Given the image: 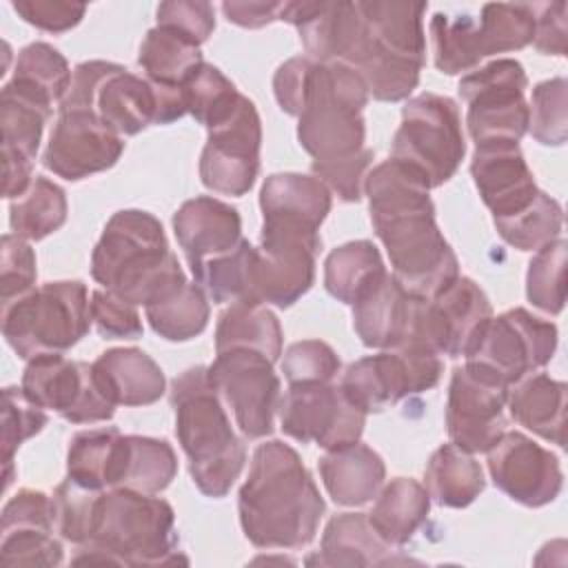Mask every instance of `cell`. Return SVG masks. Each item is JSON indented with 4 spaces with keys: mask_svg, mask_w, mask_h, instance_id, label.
Returning a JSON list of instances; mask_svg holds the SVG:
<instances>
[{
    "mask_svg": "<svg viewBox=\"0 0 568 568\" xmlns=\"http://www.w3.org/2000/svg\"><path fill=\"white\" fill-rule=\"evenodd\" d=\"M528 131L546 146H561L568 138V82L552 78L532 89L528 104Z\"/></svg>",
    "mask_w": 568,
    "mask_h": 568,
    "instance_id": "cell-48",
    "label": "cell"
},
{
    "mask_svg": "<svg viewBox=\"0 0 568 568\" xmlns=\"http://www.w3.org/2000/svg\"><path fill=\"white\" fill-rule=\"evenodd\" d=\"M91 111L118 135H135L149 124H169L186 113L182 89L158 84L113 64L100 80Z\"/></svg>",
    "mask_w": 568,
    "mask_h": 568,
    "instance_id": "cell-19",
    "label": "cell"
},
{
    "mask_svg": "<svg viewBox=\"0 0 568 568\" xmlns=\"http://www.w3.org/2000/svg\"><path fill=\"white\" fill-rule=\"evenodd\" d=\"M73 564H186V557L178 550L175 513L171 504L162 497L129 488L100 493L89 539L78 548Z\"/></svg>",
    "mask_w": 568,
    "mask_h": 568,
    "instance_id": "cell-4",
    "label": "cell"
},
{
    "mask_svg": "<svg viewBox=\"0 0 568 568\" xmlns=\"http://www.w3.org/2000/svg\"><path fill=\"white\" fill-rule=\"evenodd\" d=\"M11 7L24 22L51 33L73 29L87 11L84 4L67 0H13Z\"/></svg>",
    "mask_w": 568,
    "mask_h": 568,
    "instance_id": "cell-56",
    "label": "cell"
},
{
    "mask_svg": "<svg viewBox=\"0 0 568 568\" xmlns=\"http://www.w3.org/2000/svg\"><path fill=\"white\" fill-rule=\"evenodd\" d=\"M175 435L189 459L191 477L206 497H224L240 477L246 448L231 428L206 366L186 368L171 384Z\"/></svg>",
    "mask_w": 568,
    "mask_h": 568,
    "instance_id": "cell-5",
    "label": "cell"
},
{
    "mask_svg": "<svg viewBox=\"0 0 568 568\" xmlns=\"http://www.w3.org/2000/svg\"><path fill=\"white\" fill-rule=\"evenodd\" d=\"M282 430L302 442H315L326 450H337L359 442L366 424V413L359 410L339 386L291 384L277 406Z\"/></svg>",
    "mask_w": 568,
    "mask_h": 568,
    "instance_id": "cell-16",
    "label": "cell"
},
{
    "mask_svg": "<svg viewBox=\"0 0 568 568\" xmlns=\"http://www.w3.org/2000/svg\"><path fill=\"white\" fill-rule=\"evenodd\" d=\"M173 231L191 273L229 255L244 240L240 213L231 204L209 195L186 200L173 215Z\"/></svg>",
    "mask_w": 568,
    "mask_h": 568,
    "instance_id": "cell-24",
    "label": "cell"
},
{
    "mask_svg": "<svg viewBox=\"0 0 568 568\" xmlns=\"http://www.w3.org/2000/svg\"><path fill=\"white\" fill-rule=\"evenodd\" d=\"M428 510V490L410 477H397L382 488L368 521L388 546H402L426 521Z\"/></svg>",
    "mask_w": 568,
    "mask_h": 568,
    "instance_id": "cell-34",
    "label": "cell"
},
{
    "mask_svg": "<svg viewBox=\"0 0 568 568\" xmlns=\"http://www.w3.org/2000/svg\"><path fill=\"white\" fill-rule=\"evenodd\" d=\"M202 62L197 44L164 27L151 29L138 53V64L144 69L146 78L166 87H182Z\"/></svg>",
    "mask_w": 568,
    "mask_h": 568,
    "instance_id": "cell-39",
    "label": "cell"
},
{
    "mask_svg": "<svg viewBox=\"0 0 568 568\" xmlns=\"http://www.w3.org/2000/svg\"><path fill=\"white\" fill-rule=\"evenodd\" d=\"M260 144L262 122L257 109L242 95L231 115L209 129L200 158L202 184L235 197L248 193L260 171Z\"/></svg>",
    "mask_w": 568,
    "mask_h": 568,
    "instance_id": "cell-18",
    "label": "cell"
},
{
    "mask_svg": "<svg viewBox=\"0 0 568 568\" xmlns=\"http://www.w3.org/2000/svg\"><path fill=\"white\" fill-rule=\"evenodd\" d=\"M91 366L95 384L115 406H146L164 395L162 368L140 348H111Z\"/></svg>",
    "mask_w": 568,
    "mask_h": 568,
    "instance_id": "cell-27",
    "label": "cell"
},
{
    "mask_svg": "<svg viewBox=\"0 0 568 568\" xmlns=\"http://www.w3.org/2000/svg\"><path fill=\"white\" fill-rule=\"evenodd\" d=\"M484 55L524 49L535 36V4L490 2L477 18Z\"/></svg>",
    "mask_w": 568,
    "mask_h": 568,
    "instance_id": "cell-44",
    "label": "cell"
},
{
    "mask_svg": "<svg viewBox=\"0 0 568 568\" xmlns=\"http://www.w3.org/2000/svg\"><path fill=\"white\" fill-rule=\"evenodd\" d=\"M47 424V413L33 404L22 388L7 386L2 390V462H4V488L13 479V453L22 442L40 433Z\"/></svg>",
    "mask_w": 568,
    "mask_h": 568,
    "instance_id": "cell-49",
    "label": "cell"
},
{
    "mask_svg": "<svg viewBox=\"0 0 568 568\" xmlns=\"http://www.w3.org/2000/svg\"><path fill=\"white\" fill-rule=\"evenodd\" d=\"M508 386L464 364L453 371L446 426L455 446L466 453H486L506 430Z\"/></svg>",
    "mask_w": 568,
    "mask_h": 568,
    "instance_id": "cell-20",
    "label": "cell"
},
{
    "mask_svg": "<svg viewBox=\"0 0 568 568\" xmlns=\"http://www.w3.org/2000/svg\"><path fill=\"white\" fill-rule=\"evenodd\" d=\"M417 300L393 273H384L353 304V328L362 344L382 351L399 348L408 339Z\"/></svg>",
    "mask_w": 568,
    "mask_h": 568,
    "instance_id": "cell-26",
    "label": "cell"
},
{
    "mask_svg": "<svg viewBox=\"0 0 568 568\" xmlns=\"http://www.w3.org/2000/svg\"><path fill=\"white\" fill-rule=\"evenodd\" d=\"M566 240H552L537 248L528 264L526 295L544 313L557 315L566 302Z\"/></svg>",
    "mask_w": 568,
    "mask_h": 568,
    "instance_id": "cell-46",
    "label": "cell"
},
{
    "mask_svg": "<svg viewBox=\"0 0 568 568\" xmlns=\"http://www.w3.org/2000/svg\"><path fill=\"white\" fill-rule=\"evenodd\" d=\"M175 473L178 457L166 439L122 435L111 488H129L155 495L173 481Z\"/></svg>",
    "mask_w": 568,
    "mask_h": 568,
    "instance_id": "cell-32",
    "label": "cell"
},
{
    "mask_svg": "<svg viewBox=\"0 0 568 568\" xmlns=\"http://www.w3.org/2000/svg\"><path fill=\"white\" fill-rule=\"evenodd\" d=\"M390 546L373 530L368 515L342 513L335 515L322 535V546L308 564L320 566H388L404 559H395Z\"/></svg>",
    "mask_w": 568,
    "mask_h": 568,
    "instance_id": "cell-31",
    "label": "cell"
},
{
    "mask_svg": "<svg viewBox=\"0 0 568 568\" xmlns=\"http://www.w3.org/2000/svg\"><path fill=\"white\" fill-rule=\"evenodd\" d=\"M124 151L122 135L93 111H60L51 131L44 166L58 178L78 182L111 169Z\"/></svg>",
    "mask_w": 568,
    "mask_h": 568,
    "instance_id": "cell-22",
    "label": "cell"
},
{
    "mask_svg": "<svg viewBox=\"0 0 568 568\" xmlns=\"http://www.w3.org/2000/svg\"><path fill=\"white\" fill-rule=\"evenodd\" d=\"M364 18V42L351 69L364 80L368 95L382 102L406 100L419 82L426 60V2H357Z\"/></svg>",
    "mask_w": 568,
    "mask_h": 568,
    "instance_id": "cell-6",
    "label": "cell"
},
{
    "mask_svg": "<svg viewBox=\"0 0 568 568\" xmlns=\"http://www.w3.org/2000/svg\"><path fill=\"white\" fill-rule=\"evenodd\" d=\"M364 191L395 280L413 297H437L459 277V264L437 229L428 180L390 158L366 173Z\"/></svg>",
    "mask_w": 568,
    "mask_h": 568,
    "instance_id": "cell-1",
    "label": "cell"
},
{
    "mask_svg": "<svg viewBox=\"0 0 568 568\" xmlns=\"http://www.w3.org/2000/svg\"><path fill=\"white\" fill-rule=\"evenodd\" d=\"M566 2L535 4V36L532 44L539 53L564 55L566 53Z\"/></svg>",
    "mask_w": 568,
    "mask_h": 568,
    "instance_id": "cell-58",
    "label": "cell"
},
{
    "mask_svg": "<svg viewBox=\"0 0 568 568\" xmlns=\"http://www.w3.org/2000/svg\"><path fill=\"white\" fill-rule=\"evenodd\" d=\"M564 224V213L557 200L539 191L535 202L510 220L495 222L497 233L504 242L519 251H537L544 244L557 240Z\"/></svg>",
    "mask_w": 568,
    "mask_h": 568,
    "instance_id": "cell-45",
    "label": "cell"
},
{
    "mask_svg": "<svg viewBox=\"0 0 568 568\" xmlns=\"http://www.w3.org/2000/svg\"><path fill=\"white\" fill-rule=\"evenodd\" d=\"M470 175L484 204L493 213V222L519 215L539 195L532 171L517 142L493 140L475 144Z\"/></svg>",
    "mask_w": 568,
    "mask_h": 568,
    "instance_id": "cell-23",
    "label": "cell"
},
{
    "mask_svg": "<svg viewBox=\"0 0 568 568\" xmlns=\"http://www.w3.org/2000/svg\"><path fill=\"white\" fill-rule=\"evenodd\" d=\"M481 466L470 453L455 444L439 446L426 466V490L435 504L446 508H466L484 490Z\"/></svg>",
    "mask_w": 568,
    "mask_h": 568,
    "instance_id": "cell-36",
    "label": "cell"
},
{
    "mask_svg": "<svg viewBox=\"0 0 568 568\" xmlns=\"http://www.w3.org/2000/svg\"><path fill=\"white\" fill-rule=\"evenodd\" d=\"M466 153L457 104L439 93H419L402 109L393 160L422 173L430 189L448 182Z\"/></svg>",
    "mask_w": 568,
    "mask_h": 568,
    "instance_id": "cell-9",
    "label": "cell"
},
{
    "mask_svg": "<svg viewBox=\"0 0 568 568\" xmlns=\"http://www.w3.org/2000/svg\"><path fill=\"white\" fill-rule=\"evenodd\" d=\"M373 162V151L362 149L359 153L342 160H328V162H315L311 164L313 175L324 182V186L333 193H337L344 202H357L362 197L364 180L368 173V166Z\"/></svg>",
    "mask_w": 568,
    "mask_h": 568,
    "instance_id": "cell-53",
    "label": "cell"
},
{
    "mask_svg": "<svg viewBox=\"0 0 568 568\" xmlns=\"http://www.w3.org/2000/svg\"><path fill=\"white\" fill-rule=\"evenodd\" d=\"M557 348V326L526 308H510L490 317L466 364L488 377L513 386L546 366Z\"/></svg>",
    "mask_w": 568,
    "mask_h": 568,
    "instance_id": "cell-12",
    "label": "cell"
},
{
    "mask_svg": "<svg viewBox=\"0 0 568 568\" xmlns=\"http://www.w3.org/2000/svg\"><path fill=\"white\" fill-rule=\"evenodd\" d=\"M120 437L122 433L113 426L73 435L67 450V477L84 488H111Z\"/></svg>",
    "mask_w": 568,
    "mask_h": 568,
    "instance_id": "cell-38",
    "label": "cell"
},
{
    "mask_svg": "<svg viewBox=\"0 0 568 568\" xmlns=\"http://www.w3.org/2000/svg\"><path fill=\"white\" fill-rule=\"evenodd\" d=\"M248 348L275 362L282 355V326L262 304L235 302L217 320L215 353Z\"/></svg>",
    "mask_w": 568,
    "mask_h": 568,
    "instance_id": "cell-35",
    "label": "cell"
},
{
    "mask_svg": "<svg viewBox=\"0 0 568 568\" xmlns=\"http://www.w3.org/2000/svg\"><path fill=\"white\" fill-rule=\"evenodd\" d=\"M444 364L437 353L399 346L362 357L342 375L339 388L359 410L379 413L408 395L433 388L442 377Z\"/></svg>",
    "mask_w": 568,
    "mask_h": 568,
    "instance_id": "cell-13",
    "label": "cell"
},
{
    "mask_svg": "<svg viewBox=\"0 0 568 568\" xmlns=\"http://www.w3.org/2000/svg\"><path fill=\"white\" fill-rule=\"evenodd\" d=\"M20 388L33 404L55 410L71 424L106 422L115 413V404L95 384L93 366L67 359L60 353L29 359Z\"/></svg>",
    "mask_w": 568,
    "mask_h": 568,
    "instance_id": "cell-17",
    "label": "cell"
},
{
    "mask_svg": "<svg viewBox=\"0 0 568 568\" xmlns=\"http://www.w3.org/2000/svg\"><path fill=\"white\" fill-rule=\"evenodd\" d=\"M322 237L317 231L262 222L260 246L251 260V302L293 306L315 280V257Z\"/></svg>",
    "mask_w": 568,
    "mask_h": 568,
    "instance_id": "cell-10",
    "label": "cell"
},
{
    "mask_svg": "<svg viewBox=\"0 0 568 568\" xmlns=\"http://www.w3.org/2000/svg\"><path fill=\"white\" fill-rule=\"evenodd\" d=\"M36 284V255L29 242L16 233L0 242V295L2 306L29 293Z\"/></svg>",
    "mask_w": 568,
    "mask_h": 568,
    "instance_id": "cell-52",
    "label": "cell"
},
{
    "mask_svg": "<svg viewBox=\"0 0 568 568\" xmlns=\"http://www.w3.org/2000/svg\"><path fill=\"white\" fill-rule=\"evenodd\" d=\"M368 89L359 73L342 62H315L306 84L297 140L315 162L359 153L366 138L364 106Z\"/></svg>",
    "mask_w": 568,
    "mask_h": 568,
    "instance_id": "cell-7",
    "label": "cell"
},
{
    "mask_svg": "<svg viewBox=\"0 0 568 568\" xmlns=\"http://www.w3.org/2000/svg\"><path fill=\"white\" fill-rule=\"evenodd\" d=\"M260 206L264 222L320 231L331 211V191L315 175L273 173L262 186Z\"/></svg>",
    "mask_w": 568,
    "mask_h": 568,
    "instance_id": "cell-28",
    "label": "cell"
},
{
    "mask_svg": "<svg viewBox=\"0 0 568 568\" xmlns=\"http://www.w3.org/2000/svg\"><path fill=\"white\" fill-rule=\"evenodd\" d=\"M91 275L118 297L144 306L186 284L160 220L140 209L111 215L93 248Z\"/></svg>",
    "mask_w": 568,
    "mask_h": 568,
    "instance_id": "cell-3",
    "label": "cell"
},
{
    "mask_svg": "<svg viewBox=\"0 0 568 568\" xmlns=\"http://www.w3.org/2000/svg\"><path fill=\"white\" fill-rule=\"evenodd\" d=\"M517 424L541 439L566 446V384L546 373H530L508 388L506 399Z\"/></svg>",
    "mask_w": 568,
    "mask_h": 568,
    "instance_id": "cell-30",
    "label": "cell"
},
{
    "mask_svg": "<svg viewBox=\"0 0 568 568\" xmlns=\"http://www.w3.org/2000/svg\"><path fill=\"white\" fill-rule=\"evenodd\" d=\"M2 566H60L62 546L53 537V526L11 524L0 528Z\"/></svg>",
    "mask_w": 568,
    "mask_h": 568,
    "instance_id": "cell-47",
    "label": "cell"
},
{
    "mask_svg": "<svg viewBox=\"0 0 568 568\" xmlns=\"http://www.w3.org/2000/svg\"><path fill=\"white\" fill-rule=\"evenodd\" d=\"M180 89L186 113H191L206 129H213L229 118L242 98L233 82L217 67L206 62H202Z\"/></svg>",
    "mask_w": 568,
    "mask_h": 568,
    "instance_id": "cell-43",
    "label": "cell"
},
{
    "mask_svg": "<svg viewBox=\"0 0 568 568\" xmlns=\"http://www.w3.org/2000/svg\"><path fill=\"white\" fill-rule=\"evenodd\" d=\"M67 220V195L51 180L36 175L27 191L11 200V231L24 240H42Z\"/></svg>",
    "mask_w": 568,
    "mask_h": 568,
    "instance_id": "cell-40",
    "label": "cell"
},
{
    "mask_svg": "<svg viewBox=\"0 0 568 568\" xmlns=\"http://www.w3.org/2000/svg\"><path fill=\"white\" fill-rule=\"evenodd\" d=\"M311 69H313V60L300 55V58L286 60L275 71V78H273L275 98H277V104L282 106V111H286L288 115L302 113Z\"/></svg>",
    "mask_w": 568,
    "mask_h": 568,
    "instance_id": "cell-57",
    "label": "cell"
},
{
    "mask_svg": "<svg viewBox=\"0 0 568 568\" xmlns=\"http://www.w3.org/2000/svg\"><path fill=\"white\" fill-rule=\"evenodd\" d=\"M206 371L213 390L231 408L244 437L260 439L273 433L282 386L266 355L248 348L217 353Z\"/></svg>",
    "mask_w": 568,
    "mask_h": 568,
    "instance_id": "cell-15",
    "label": "cell"
},
{
    "mask_svg": "<svg viewBox=\"0 0 568 568\" xmlns=\"http://www.w3.org/2000/svg\"><path fill=\"white\" fill-rule=\"evenodd\" d=\"M100 493L102 490L84 488L69 477L55 488L53 493L55 528L67 541L82 546L89 539L93 508Z\"/></svg>",
    "mask_w": 568,
    "mask_h": 568,
    "instance_id": "cell-50",
    "label": "cell"
},
{
    "mask_svg": "<svg viewBox=\"0 0 568 568\" xmlns=\"http://www.w3.org/2000/svg\"><path fill=\"white\" fill-rule=\"evenodd\" d=\"M91 322V302L80 280L47 282L2 306V335L27 362L75 346Z\"/></svg>",
    "mask_w": 568,
    "mask_h": 568,
    "instance_id": "cell-8",
    "label": "cell"
},
{
    "mask_svg": "<svg viewBox=\"0 0 568 568\" xmlns=\"http://www.w3.org/2000/svg\"><path fill=\"white\" fill-rule=\"evenodd\" d=\"M526 87V71L513 58L493 60L459 80V95L468 104L466 124L475 144L521 140L528 131Z\"/></svg>",
    "mask_w": 568,
    "mask_h": 568,
    "instance_id": "cell-11",
    "label": "cell"
},
{
    "mask_svg": "<svg viewBox=\"0 0 568 568\" xmlns=\"http://www.w3.org/2000/svg\"><path fill=\"white\" fill-rule=\"evenodd\" d=\"M486 453L495 486L513 501L539 508L555 501L561 493L564 473L559 459L528 435L504 430Z\"/></svg>",
    "mask_w": 568,
    "mask_h": 568,
    "instance_id": "cell-21",
    "label": "cell"
},
{
    "mask_svg": "<svg viewBox=\"0 0 568 568\" xmlns=\"http://www.w3.org/2000/svg\"><path fill=\"white\" fill-rule=\"evenodd\" d=\"M151 328L169 342H186L209 324V300L200 284L186 282L171 295L144 306Z\"/></svg>",
    "mask_w": 568,
    "mask_h": 568,
    "instance_id": "cell-42",
    "label": "cell"
},
{
    "mask_svg": "<svg viewBox=\"0 0 568 568\" xmlns=\"http://www.w3.org/2000/svg\"><path fill=\"white\" fill-rule=\"evenodd\" d=\"M237 510L253 546L302 548L315 539L326 504L300 455L288 444L271 439L253 453Z\"/></svg>",
    "mask_w": 568,
    "mask_h": 568,
    "instance_id": "cell-2",
    "label": "cell"
},
{
    "mask_svg": "<svg viewBox=\"0 0 568 568\" xmlns=\"http://www.w3.org/2000/svg\"><path fill=\"white\" fill-rule=\"evenodd\" d=\"M430 40L435 67L446 75L473 71L486 58L477 18L468 13H435L430 20Z\"/></svg>",
    "mask_w": 568,
    "mask_h": 568,
    "instance_id": "cell-41",
    "label": "cell"
},
{
    "mask_svg": "<svg viewBox=\"0 0 568 568\" xmlns=\"http://www.w3.org/2000/svg\"><path fill=\"white\" fill-rule=\"evenodd\" d=\"M490 317L493 306L486 293L470 277H457L437 297L417 300L413 326L402 346L466 357L479 342Z\"/></svg>",
    "mask_w": 568,
    "mask_h": 568,
    "instance_id": "cell-14",
    "label": "cell"
},
{
    "mask_svg": "<svg viewBox=\"0 0 568 568\" xmlns=\"http://www.w3.org/2000/svg\"><path fill=\"white\" fill-rule=\"evenodd\" d=\"M384 273L386 268L377 246L368 240H355L328 253L324 262V286L335 300L353 306Z\"/></svg>",
    "mask_w": 568,
    "mask_h": 568,
    "instance_id": "cell-37",
    "label": "cell"
},
{
    "mask_svg": "<svg viewBox=\"0 0 568 568\" xmlns=\"http://www.w3.org/2000/svg\"><path fill=\"white\" fill-rule=\"evenodd\" d=\"M282 2H224L222 11L229 22L246 29H260L280 20Z\"/></svg>",
    "mask_w": 568,
    "mask_h": 568,
    "instance_id": "cell-59",
    "label": "cell"
},
{
    "mask_svg": "<svg viewBox=\"0 0 568 568\" xmlns=\"http://www.w3.org/2000/svg\"><path fill=\"white\" fill-rule=\"evenodd\" d=\"M91 317L98 333L106 339H135L142 335V320L135 304L111 291L91 293Z\"/></svg>",
    "mask_w": 568,
    "mask_h": 568,
    "instance_id": "cell-54",
    "label": "cell"
},
{
    "mask_svg": "<svg viewBox=\"0 0 568 568\" xmlns=\"http://www.w3.org/2000/svg\"><path fill=\"white\" fill-rule=\"evenodd\" d=\"M53 111L2 87L0 93V126H2V195L16 200L27 191L33 175L44 122Z\"/></svg>",
    "mask_w": 568,
    "mask_h": 568,
    "instance_id": "cell-25",
    "label": "cell"
},
{
    "mask_svg": "<svg viewBox=\"0 0 568 568\" xmlns=\"http://www.w3.org/2000/svg\"><path fill=\"white\" fill-rule=\"evenodd\" d=\"M320 475L335 504L362 506L377 497L386 477V466L371 446L355 442L328 450L320 459Z\"/></svg>",
    "mask_w": 568,
    "mask_h": 568,
    "instance_id": "cell-29",
    "label": "cell"
},
{
    "mask_svg": "<svg viewBox=\"0 0 568 568\" xmlns=\"http://www.w3.org/2000/svg\"><path fill=\"white\" fill-rule=\"evenodd\" d=\"M71 78V69L58 49L47 42H31L18 53L13 78L4 87L53 111V104L64 100Z\"/></svg>",
    "mask_w": 568,
    "mask_h": 568,
    "instance_id": "cell-33",
    "label": "cell"
},
{
    "mask_svg": "<svg viewBox=\"0 0 568 568\" xmlns=\"http://www.w3.org/2000/svg\"><path fill=\"white\" fill-rule=\"evenodd\" d=\"M282 373L288 384H326L339 373V357L326 342L302 339L286 348Z\"/></svg>",
    "mask_w": 568,
    "mask_h": 568,
    "instance_id": "cell-51",
    "label": "cell"
},
{
    "mask_svg": "<svg viewBox=\"0 0 568 568\" xmlns=\"http://www.w3.org/2000/svg\"><path fill=\"white\" fill-rule=\"evenodd\" d=\"M158 27L175 31L200 47L215 29L213 7L202 0L162 2L158 7Z\"/></svg>",
    "mask_w": 568,
    "mask_h": 568,
    "instance_id": "cell-55",
    "label": "cell"
}]
</instances>
